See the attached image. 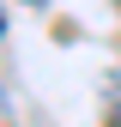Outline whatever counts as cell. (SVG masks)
<instances>
[{
  "label": "cell",
  "instance_id": "1",
  "mask_svg": "<svg viewBox=\"0 0 121 127\" xmlns=\"http://www.w3.org/2000/svg\"><path fill=\"white\" fill-rule=\"evenodd\" d=\"M0 36H6V12H0Z\"/></svg>",
  "mask_w": 121,
  "mask_h": 127
},
{
  "label": "cell",
  "instance_id": "2",
  "mask_svg": "<svg viewBox=\"0 0 121 127\" xmlns=\"http://www.w3.org/2000/svg\"><path fill=\"white\" fill-rule=\"evenodd\" d=\"M0 103H6V91H0Z\"/></svg>",
  "mask_w": 121,
  "mask_h": 127
}]
</instances>
